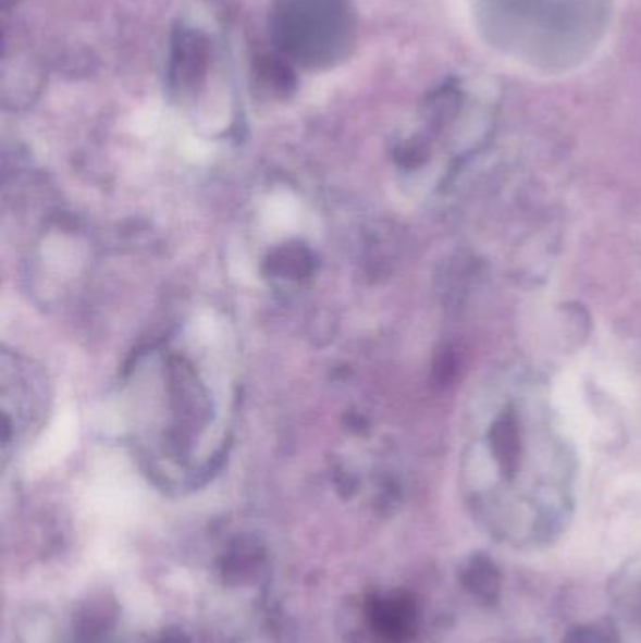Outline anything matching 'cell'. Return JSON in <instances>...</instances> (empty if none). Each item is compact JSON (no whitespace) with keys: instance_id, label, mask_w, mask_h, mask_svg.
I'll return each instance as SVG.
<instances>
[{"instance_id":"obj_1","label":"cell","mask_w":641,"mask_h":643,"mask_svg":"<svg viewBox=\"0 0 641 643\" xmlns=\"http://www.w3.org/2000/svg\"><path fill=\"white\" fill-rule=\"evenodd\" d=\"M271 30L276 44L297 63H335L354 40L348 0H275Z\"/></svg>"}]
</instances>
